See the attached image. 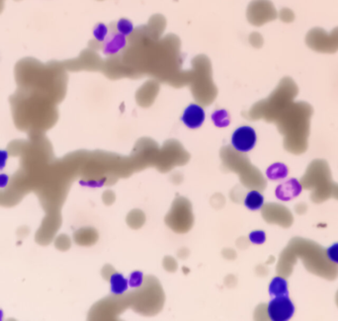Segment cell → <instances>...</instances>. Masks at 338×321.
<instances>
[{"instance_id": "7c38bea8", "label": "cell", "mask_w": 338, "mask_h": 321, "mask_svg": "<svg viewBox=\"0 0 338 321\" xmlns=\"http://www.w3.org/2000/svg\"><path fill=\"white\" fill-rule=\"evenodd\" d=\"M117 29L121 35L128 36L133 33L134 26H133V23L131 21H129L128 19H121L117 24Z\"/></svg>"}, {"instance_id": "7a4b0ae2", "label": "cell", "mask_w": 338, "mask_h": 321, "mask_svg": "<svg viewBox=\"0 0 338 321\" xmlns=\"http://www.w3.org/2000/svg\"><path fill=\"white\" fill-rule=\"evenodd\" d=\"M268 316L273 321H287L295 313V306L289 296H274L267 308Z\"/></svg>"}, {"instance_id": "2e32d148", "label": "cell", "mask_w": 338, "mask_h": 321, "mask_svg": "<svg viewBox=\"0 0 338 321\" xmlns=\"http://www.w3.org/2000/svg\"><path fill=\"white\" fill-rule=\"evenodd\" d=\"M326 255L331 262L338 264V242L327 248Z\"/></svg>"}, {"instance_id": "e0dca14e", "label": "cell", "mask_w": 338, "mask_h": 321, "mask_svg": "<svg viewBox=\"0 0 338 321\" xmlns=\"http://www.w3.org/2000/svg\"><path fill=\"white\" fill-rule=\"evenodd\" d=\"M295 16L294 13L292 12L290 9H283L281 12V19L285 22H292L294 20Z\"/></svg>"}, {"instance_id": "5bb4252c", "label": "cell", "mask_w": 338, "mask_h": 321, "mask_svg": "<svg viewBox=\"0 0 338 321\" xmlns=\"http://www.w3.org/2000/svg\"><path fill=\"white\" fill-rule=\"evenodd\" d=\"M250 240L254 244H263L266 240V235L262 230H254L250 235Z\"/></svg>"}, {"instance_id": "9c48e42d", "label": "cell", "mask_w": 338, "mask_h": 321, "mask_svg": "<svg viewBox=\"0 0 338 321\" xmlns=\"http://www.w3.org/2000/svg\"><path fill=\"white\" fill-rule=\"evenodd\" d=\"M266 175L270 180L284 179L288 175V168L283 163H274L266 171Z\"/></svg>"}, {"instance_id": "5b68a950", "label": "cell", "mask_w": 338, "mask_h": 321, "mask_svg": "<svg viewBox=\"0 0 338 321\" xmlns=\"http://www.w3.org/2000/svg\"><path fill=\"white\" fill-rule=\"evenodd\" d=\"M301 192V186L297 179H289L276 189V197L282 201H290L297 197Z\"/></svg>"}, {"instance_id": "8fae6325", "label": "cell", "mask_w": 338, "mask_h": 321, "mask_svg": "<svg viewBox=\"0 0 338 321\" xmlns=\"http://www.w3.org/2000/svg\"><path fill=\"white\" fill-rule=\"evenodd\" d=\"M214 123L219 128H225L230 123L229 115L225 110H217L212 115Z\"/></svg>"}, {"instance_id": "4fadbf2b", "label": "cell", "mask_w": 338, "mask_h": 321, "mask_svg": "<svg viewBox=\"0 0 338 321\" xmlns=\"http://www.w3.org/2000/svg\"><path fill=\"white\" fill-rule=\"evenodd\" d=\"M143 281H144V275L141 272L138 271L133 272L128 280L129 286L132 288H139L143 284Z\"/></svg>"}, {"instance_id": "30bf717a", "label": "cell", "mask_w": 338, "mask_h": 321, "mask_svg": "<svg viewBox=\"0 0 338 321\" xmlns=\"http://www.w3.org/2000/svg\"><path fill=\"white\" fill-rule=\"evenodd\" d=\"M126 46L125 36L119 34L113 36L112 39L106 44L104 52L107 55H114L117 53L121 49H123Z\"/></svg>"}, {"instance_id": "52a82bcc", "label": "cell", "mask_w": 338, "mask_h": 321, "mask_svg": "<svg viewBox=\"0 0 338 321\" xmlns=\"http://www.w3.org/2000/svg\"><path fill=\"white\" fill-rule=\"evenodd\" d=\"M111 292L115 295H122L129 288V282L120 273H114L110 278Z\"/></svg>"}, {"instance_id": "277c9868", "label": "cell", "mask_w": 338, "mask_h": 321, "mask_svg": "<svg viewBox=\"0 0 338 321\" xmlns=\"http://www.w3.org/2000/svg\"><path fill=\"white\" fill-rule=\"evenodd\" d=\"M205 118L206 114L204 109L197 104H191L183 112L181 119L189 129H198L204 123Z\"/></svg>"}, {"instance_id": "ac0fdd59", "label": "cell", "mask_w": 338, "mask_h": 321, "mask_svg": "<svg viewBox=\"0 0 338 321\" xmlns=\"http://www.w3.org/2000/svg\"><path fill=\"white\" fill-rule=\"evenodd\" d=\"M3 1H4V0H0V12H1L2 9H3Z\"/></svg>"}, {"instance_id": "9a60e30c", "label": "cell", "mask_w": 338, "mask_h": 321, "mask_svg": "<svg viewBox=\"0 0 338 321\" xmlns=\"http://www.w3.org/2000/svg\"><path fill=\"white\" fill-rule=\"evenodd\" d=\"M107 33H108L107 26L104 24H98L94 29V37L99 42H103L105 40Z\"/></svg>"}, {"instance_id": "6da1fadb", "label": "cell", "mask_w": 338, "mask_h": 321, "mask_svg": "<svg viewBox=\"0 0 338 321\" xmlns=\"http://www.w3.org/2000/svg\"><path fill=\"white\" fill-rule=\"evenodd\" d=\"M307 44L313 50L321 52H335L338 49V28H335L330 34L325 30L315 28L307 35Z\"/></svg>"}, {"instance_id": "ba28073f", "label": "cell", "mask_w": 338, "mask_h": 321, "mask_svg": "<svg viewBox=\"0 0 338 321\" xmlns=\"http://www.w3.org/2000/svg\"><path fill=\"white\" fill-rule=\"evenodd\" d=\"M264 197L258 191H251L244 199V205L251 210H258L262 208Z\"/></svg>"}, {"instance_id": "3957f363", "label": "cell", "mask_w": 338, "mask_h": 321, "mask_svg": "<svg viewBox=\"0 0 338 321\" xmlns=\"http://www.w3.org/2000/svg\"><path fill=\"white\" fill-rule=\"evenodd\" d=\"M257 140L256 133L250 126L237 129L232 136V145L238 151L248 152L255 147Z\"/></svg>"}, {"instance_id": "8992f818", "label": "cell", "mask_w": 338, "mask_h": 321, "mask_svg": "<svg viewBox=\"0 0 338 321\" xmlns=\"http://www.w3.org/2000/svg\"><path fill=\"white\" fill-rule=\"evenodd\" d=\"M269 294L272 296H289L287 280L282 277H275L269 284Z\"/></svg>"}]
</instances>
